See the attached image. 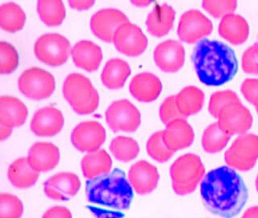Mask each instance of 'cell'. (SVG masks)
<instances>
[{"instance_id": "1", "label": "cell", "mask_w": 258, "mask_h": 218, "mask_svg": "<svg viewBox=\"0 0 258 218\" xmlns=\"http://www.w3.org/2000/svg\"><path fill=\"white\" fill-rule=\"evenodd\" d=\"M200 192L206 208L224 218L240 213L248 198L244 182L230 167H220L208 172L202 181Z\"/></svg>"}, {"instance_id": "2", "label": "cell", "mask_w": 258, "mask_h": 218, "mask_svg": "<svg viewBox=\"0 0 258 218\" xmlns=\"http://www.w3.org/2000/svg\"><path fill=\"white\" fill-rule=\"evenodd\" d=\"M133 196V188L120 169L86 183L87 208L95 218H123Z\"/></svg>"}, {"instance_id": "3", "label": "cell", "mask_w": 258, "mask_h": 218, "mask_svg": "<svg viewBox=\"0 0 258 218\" xmlns=\"http://www.w3.org/2000/svg\"><path fill=\"white\" fill-rule=\"evenodd\" d=\"M192 61L199 79L208 86H221L237 72V60L233 50L217 40H203L198 43Z\"/></svg>"}, {"instance_id": "4", "label": "cell", "mask_w": 258, "mask_h": 218, "mask_svg": "<svg viewBox=\"0 0 258 218\" xmlns=\"http://www.w3.org/2000/svg\"><path fill=\"white\" fill-rule=\"evenodd\" d=\"M63 95L72 108L81 115L94 113L99 106V95L91 80L79 73L67 77Z\"/></svg>"}, {"instance_id": "5", "label": "cell", "mask_w": 258, "mask_h": 218, "mask_svg": "<svg viewBox=\"0 0 258 218\" xmlns=\"http://www.w3.org/2000/svg\"><path fill=\"white\" fill-rule=\"evenodd\" d=\"M173 189L177 195L191 193L205 176V168L201 158L194 153L178 157L169 170Z\"/></svg>"}, {"instance_id": "6", "label": "cell", "mask_w": 258, "mask_h": 218, "mask_svg": "<svg viewBox=\"0 0 258 218\" xmlns=\"http://www.w3.org/2000/svg\"><path fill=\"white\" fill-rule=\"evenodd\" d=\"M257 158L258 136L253 133L240 134L224 155L227 165L241 172L252 169Z\"/></svg>"}, {"instance_id": "7", "label": "cell", "mask_w": 258, "mask_h": 218, "mask_svg": "<svg viewBox=\"0 0 258 218\" xmlns=\"http://www.w3.org/2000/svg\"><path fill=\"white\" fill-rule=\"evenodd\" d=\"M71 49L68 39L58 33L42 35L34 44L36 59L51 67H59L67 63Z\"/></svg>"}, {"instance_id": "8", "label": "cell", "mask_w": 258, "mask_h": 218, "mask_svg": "<svg viewBox=\"0 0 258 218\" xmlns=\"http://www.w3.org/2000/svg\"><path fill=\"white\" fill-rule=\"evenodd\" d=\"M18 87L23 95L32 99H44L55 89L54 77L38 67L28 68L20 75Z\"/></svg>"}, {"instance_id": "9", "label": "cell", "mask_w": 258, "mask_h": 218, "mask_svg": "<svg viewBox=\"0 0 258 218\" xmlns=\"http://www.w3.org/2000/svg\"><path fill=\"white\" fill-rule=\"evenodd\" d=\"M105 116L107 125L114 132H135L141 125V113L127 99L114 101Z\"/></svg>"}, {"instance_id": "10", "label": "cell", "mask_w": 258, "mask_h": 218, "mask_svg": "<svg viewBox=\"0 0 258 218\" xmlns=\"http://www.w3.org/2000/svg\"><path fill=\"white\" fill-rule=\"evenodd\" d=\"M213 29L212 23L207 16L197 10L185 12L180 18L177 35L180 40L194 44L209 36Z\"/></svg>"}, {"instance_id": "11", "label": "cell", "mask_w": 258, "mask_h": 218, "mask_svg": "<svg viewBox=\"0 0 258 218\" xmlns=\"http://www.w3.org/2000/svg\"><path fill=\"white\" fill-rule=\"evenodd\" d=\"M106 140L103 125L95 121L79 124L71 133V141L77 149L82 152H92L100 149Z\"/></svg>"}, {"instance_id": "12", "label": "cell", "mask_w": 258, "mask_h": 218, "mask_svg": "<svg viewBox=\"0 0 258 218\" xmlns=\"http://www.w3.org/2000/svg\"><path fill=\"white\" fill-rule=\"evenodd\" d=\"M128 22L127 16L123 12L115 8H105L93 15L91 28L93 33L101 40L113 42L118 28Z\"/></svg>"}, {"instance_id": "13", "label": "cell", "mask_w": 258, "mask_h": 218, "mask_svg": "<svg viewBox=\"0 0 258 218\" xmlns=\"http://www.w3.org/2000/svg\"><path fill=\"white\" fill-rule=\"evenodd\" d=\"M113 42L117 49L123 54L137 57L147 48L148 39L139 26L128 22L118 28Z\"/></svg>"}, {"instance_id": "14", "label": "cell", "mask_w": 258, "mask_h": 218, "mask_svg": "<svg viewBox=\"0 0 258 218\" xmlns=\"http://www.w3.org/2000/svg\"><path fill=\"white\" fill-rule=\"evenodd\" d=\"M218 119L220 128L230 136L245 133L252 125L251 113L240 102L224 107Z\"/></svg>"}, {"instance_id": "15", "label": "cell", "mask_w": 258, "mask_h": 218, "mask_svg": "<svg viewBox=\"0 0 258 218\" xmlns=\"http://www.w3.org/2000/svg\"><path fill=\"white\" fill-rule=\"evenodd\" d=\"M80 188L79 176L72 172H60L44 182V192L52 200L64 201L75 196Z\"/></svg>"}, {"instance_id": "16", "label": "cell", "mask_w": 258, "mask_h": 218, "mask_svg": "<svg viewBox=\"0 0 258 218\" xmlns=\"http://www.w3.org/2000/svg\"><path fill=\"white\" fill-rule=\"evenodd\" d=\"M153 57L156 64L161 71L176 72L185 63V49L179 41L167 40L156 47Z\"/></svg>"}, {"instance_id": "17", "label": "cell", "mask_w": 258, "mask_h": 218, "mask_svg": "<svg viewBox=\"0 0 258 218\" xmlns=\"http://www.w3.org/2000/svg\"><path fill=\"white\" fill-rule=\"evenodd\" d=\"M127 177L132 188L137 193L146 195L157 188L160 176L155 166L141 160L132 166Z\"/></svg>"}, {"instance_id": "18", "label": "cell", "mask_w": 258, "mask_h": 218, "mask_svg": "<svg viewBox=\"0 0 258 218\" xmlns=\"http://www.w3.org/2000/svg\"><path fill=\"white\" fill-rule=\"evenodd\" d=\"M64 117L54 107H44L35 113L31 121V130L39 137H52L62 129Z\"/></svg>"}, {"instance_id": "19", "label": "cell", "mask_w": 258, "mask_h": 218, "mask_svg": "<svg viewBox=\"0 0 258 218\" xmlns=\"http://www.w3.org/2000/svg\"><path fill=\"white\" fill-rule=\"evenodd\" d=\"M28 159L32 168L40 172L51 171L60 161V151L54 144L36 142L28 151Z\"/></svg>"}, {"instance_id": "20", "label": "cell", "mask_w": 258, "mask_h": 218, "mask_svg": "<svg viewBox=\"0 0 258 218\" xmlns=\"http://www.w3.org/2000/svg\"><path fill=\"white\" fill-rule=\"evenodd\" d=\"M130 92L135 99L141 102H152L159 96L162 84L158 77L152 73L138 74L132 79Z\"/></svg>"}, {"instance_id": "21", "label": "cell", "mask_w": 258, "mask_h": 218, "mask_svg": "<svg viewBox=\"0 0 258 218\" xmlns=\"http://www.w3.org/2000/svg\"><path fill=\"white\" fill-rule=\"evenodd\" d=\"M73 61L76 67L89 72L96 71L103 59L102 49L91 40H80L71 49Z\"/></svg>"}, {"instance_id": "22", "label": "cell", "mask_w": 258, "mask_h": 218, "mask_svg": "<svg viewBox=\"0 0 258 218\" xmlns=\"http://www.w3.org/2000/svg\"><path fill=\"white\" fill-rule=\"evenodd\" d=\"M28 117V108L16 97L2 95L0 97V125L7 127L21 126Z\"/></svg>"}, {"instance_id": "23", "label": "cell", "mask_w": 258, "mask_h": 218, "mask_svg": "<svg viewBox=\"0 0 258 218\" xmlns=\"http://www.w3.org/2000/svg\"><path fill=\"white\" fill-rule=\"evenodd\" d=\"M163 138L169 149L176 152L193 143L195 133L186 120L176 121L163 130Z\"/></svg>"}, {"instance_id": "24", "label": "cell", "mask_w": 258, "mask_h": 218, "mask_svg": "<svg viewBox=\"0 0 258 218\" xmlns=\"http://www.w3.org/2000/svg\"><path fill=\"white\" fill-rule=\"evenodd\" d=\"M174 19L175 11L172 7L166 4H157L146 20L148 31L153 36H165L173 28Z\"/></svg>"}, {"instance_id": "25", "label": "cell", "mask_w": 258, "mask_h": 218, "mask_svg": "<svg viewBox=\"0 0 258 218\" xmlns=\"http://www.w3.org/2000/svg\"><path fill=\"white\" fill-rule=\"evenodd\" d=\"M219 33L231 44H240L248 39L249 27L244 17L240 15L230 14L220 21Z\"/></svg>"}, {"instance_id": "26", "label": "cell", "mask_w": 258, "mask_h": 218, "mask_svg": "<svg viewBox=\"0 0 258 218\" xmlns=\"http://www.w3.org/2000/svg\"><path fill=\"white\" fill-rule=\"evenodd\" d=\"M111 167L112 160L111 156L103 149L89 152L81 161L83 176L88 180H93L110 173Z\"/></svg>"}, {"instance_id": "27", "label": "cell", "mask_w": 258, "mask_h": 218, "mask_svg": "<svg viewBox=\"0 0 258 218\" xmlns=\"http://www.w3.org/2000/svg\"><path fill=\"white\" fill-rule=\"evenodd\" d=\"M39 176L40 173L32 168L28 157L17 158L8 168V180L16 188H31L36 184Z\"/></svg>"}, {"instance_id": "28", "label": "cell", "mask_w": 258, "mask_h": 218, "mask_svg": "<svg viewBox=\"0 0 258 218\" xmlns=\"http://www.w3.org/2000/svg\"><path fill=\"white\" fill-rule=\"evenodd\" d=\"M131 75V68L123 59L109 60L101 74V80L104 86L110 89H119L123 87L127 77Z\"/></svg>"}, {"instance_id": "29", "label": "cell", "mask_w": 258, "mask_h": 218, "mask_svg": "<svg viewBox=\"0 0 258 218\" xmlns=\"http://www.w3.org/2000/svg\"><path fill=\"white\" fill-rule=\"evenodd\" d=\"M177 107L186 118L201 110L204 103V93L194 86L185 87L176 95Z\"/></svg>"}, {"instance_id": "30", "label": "cell", "mask_w": 258, "mask_h": 218, "mask_svg": "<svg viewBox=\"0 0 258 218\" xmlns=\"http://www.w3.org/2000/svg\"><path fill=\"white\" fill-rule=\"evenodd\" d=\"M26 15L18 4L9 2L0 7V26L8 32H16L22 29Z\"/></svg>"}, {"instance_id": "31", "label": "cell", "mask_w": 258, "mask_h": 218, "mask_svg": "<svg viewBox=\"0 0 258 218\" xmlns=\"http://www.w3.org/2000/svg\"><path fill=\"white\" fill-rule=\"evenodd\" d=\"M37 12L48 26L60 25L66 17V8L60 0H40L37 2Z\"/></svg>"}, {"instance_id": "32", "label": "cell", "mask_w": 258, "mask_h": 218, "mask_svg": "<svg viewBox=\"0 0 258 218\" xmlns=\"http://www.w3.org/2000/svg\"><path fill=\"white\" fill-rule=\"evenodd\" d=\"M230 138L231 136L225 133L217 122L205 129L202 137V145L206 152L216 153L225 147Z\"/></svg>"}, {"instance_id": "33", "label": "cell", "mask_w": 258, "mask_h": 218, "mask_svg": "<svg viewBox=\"0 0 258 218\" xmlns=\"http://www.w3.org/2000/svg\"><path fill=\"white\" fill-rule=\"evenodd\" d=\"M110 150L117 160L127 162L137 157L140 147L137 141L132 137L119 136L111 141Z\"/></svg>"}, {"instance_id": "34", "label": "cell", "mask_w": 258, "mask_h": 218, "mask_svg": "<svg viewBox=\"0 0 258 218\" xmlns=\"http://www.w3.org/2000/svg\"><path fill=\"white\" fill-rule=\"evenodd\" d=\"M146 149L149 155L159 162L167 161L169 158H171L173 153H175L165 145L163 138V131L157 132L149 137L146 145Z\"/></svg>"}, {"instance_id": "35", "label": "cell", "mask_w": 258, "mask_h": 218, "mask_svg": "<svg viewBox=\"0 0 258 218\" xmlns=\"http://www.w3.org/2000/svg\"><path fill=\"white\" fill-rule=\"evenodd\" d=\"M24 205L20 198L10 193L0 194V218H20Z\"/></svg>"}, {"instance_id": "36", "label": "cell", "mask_w": 258, "mask_h": 218, "mask_svg": "<svg viewBox=\"0 0 258 218\" xmlns=\"http://www.w3.org/2000/svg\"><path fill=\"white\" fill-rule=\"evenodd\" d=\"M240 102L236 93L230 90L217 91L212 94L208 105V111L214 117L218 118L224 107L232 103Z\"/></svg>"}, {"instance_id": "37", "label": "cell", "mask_w": 258, "mask_h": 218, "mask_svg": "<svg viewBox=\"0 0 258 218\" xmlns=\"http://www.w3.org/2000/svg\"><path fill=\"white\" fill-rule=\"evenodd\" d=\"M19 65V55L10 43L0 42V73L11 74Z\"/></svg>"}, {"instance_id": "38", "label": "cell", "mask_w": 258, "mask_h": 218, "mask_svg": "<svg viewBox=\"0 0 258 218\" xmlns=\"http://www.w3.org/2000/svg\"><path fill=\"white\" fill-rule=\"evenodd\" d=\"M203 8L210 15L215 18H224L230 14H233L236 10L237 2L235 0H226V1H212L204 0L202 3Z\"/></svg>"}, {"instance_id": "39", "label": "cell", "mask_w": 258, "mask_h": 218, "mask_svg": "<svg viewBox=\"0 0 258 218\" xmlns=\"http://www.w3.org/2000/svg\"><path fill=\"white\" fill-rule=\"evenodd\" d=\"M160 117L166 126L179 120H186V117L177 107L176 95L169 96L163 101L160 107Z\"/></svg>"}, {"instance_id": "40", "label": "cell", "mask_w": 258, "mask_h": 218, "mask_svg": "<svg viewBox=\"0 0 258 218\" xmlns=\"http://www.w3.org/2000/svg\"><path fill=\"white\" fill-rule=\"evenodd\" d=\"M241 62L244 72L258 75V43L244 51Z\"/></svg>"}, {"instance_id": "41", "label": "cell", "mask_w": 258, "mask_h": 218, "mask_svg": "<svg viewBox=\"0 0 258 218\" xmlns=\"http://www.w3.org/2000/svg\"><path fill=\"white\" fill-rule=\"evenodd\" d=\"M241 92L248 102L258 107V79H248L241 85Z\"/></svg>"}, {"instance_id": "42", "label": "cell", "mask_w": 258, "mask_h": 218, "mask_svg": "<svg viewBox=\"0 0 258 218\" xmlns=\"http://www.w3.org/2000/svg\"><path fill=\"white\" fill-rule=\"evenodd\" d=\"M42 218H72L71 210L64 206H54L44 212Z\"/></svg>"}, {"instance_id": "43", "label": "cell", "mask_w": 258, "mask_h": 218, "mask_svg": "<svg viewBox=\"0 0 258 218\" xmlns=\"http://www.w3.org/2000/svg\"><path fill=\"white\" fill-rule=\"evenodd\" d=\"M95 1L94 0H89V1H69L70 6L77 10H86L88 8H91Z\"/></svg>"}, {"instance_id": "44", "label": "cell", "mask_w": 258, "mask_h": 218, "mask_svg": "<svg viewBox=\"0 0 258 218\" xmlns=\"http://www.w3.org/2000/svg\"><path fill=\"white\" fill-rule=\"evenodd\" d=\"M241 218H258V206H253L246 210Z\"/></svg>"}, {"instance_id": "45", "label": "cell", "mask_w": 258, "mask_h": 218, "mask_svg": "<svg viewBox=\"0 0 258 218\" xmlns=\"http://www.w3.org/2000/svg\"><path fill=\"white\" fill-rule=\"evenodd\" d=\"M12 130V128L0 125V139H1V141H4V139L8 138L11 135Z\"/></svg>"}, {"instance_id": "46", "label": "cell", "mask_w": 258, "mask_h": 218, "mask_svg": "<svg viewBox=\"0 0 258 218\" xmlns=\"http://www.w3.org/2000/svg\"><path fill=\"white\" fill-rule=\"evenodd\" d=\"M256 191H257V192H258V175H257V176H256Z\"/></svg>"}, {"instance_id": "47", "label": "cell", "mask_w": 258, "mask_h": 218, "mask_svg": "<svg viewBox=\"0 0 258 218\" xmlns=\"http://www.w3.org/2000/svg\"><path fill=\"white\" fill-rule=\"evenodd\" d=\"M256 112H257L258 113V107H256Z\"/></svg>"}]
</instances>
